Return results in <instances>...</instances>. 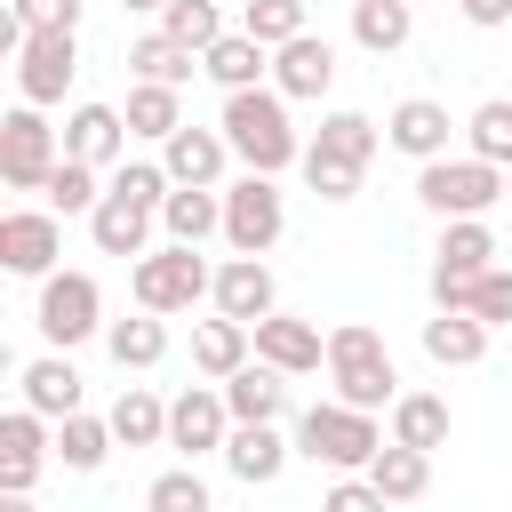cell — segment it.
I'll list each match as a JSON object with an SVG mask.
<instances>
[{
    "instance_id": "6da1fadb",
    "label": "cell",
    "mask_w": 512,
    "mask_h": 512,
    "mask_svg": "<svg viewBox=\"0 0 512 512\" xmlns=\"http://www.w3.org/2000/svg\"><path fill=\"white\" fill-rule=\"evenodd\" d=\"M216 128H224V144H232V160H240L248 176L304 168V136H296V120H288V96H280V88H240V96H224Z\"/></svg>"
},
{
    "instance_id": "7a4b0ae2",
    "label": "cell",
    "mask_w": 512,
    "mask_h": 512,
    "mask_svg": "<svg viewBox=\"0 0 512 512\" xmlns=\"http://www.w3.org/2000/svg\"><path fill=\"white\" fill-rule=\"evenodd\" d=\"M328 384H336L344 408H368V416L400 400V368H392V352H384V336L368 320L328 328Z\"/></svg>"
},
{
    "instance_id": "3957f363",
    "label": "cell",
    "mask_w": 512,
    "mask_h": 512,
    "mask_svg": "<svg viewBox=\"0 0 512 512\" xmlns=\"http://www.w3.org/2000/svg\"><path fill=\"white\" fill-rule=\"evenodd\" d=\"M384 448H392V440H384V424H376L368 408L312 400V408L296 416V456H312V464H328V472H368Z\"/></svg>"
},
{
    "instance_id": "277c9868",
    "label": "cell",
    "mask_w": 512,
    "mask_h": 512,
    "mask_svg": "<svg viewBox=\"0 0 512 512\" xmlns=\"http://www.w3.org/2000/svg\"><path fill=\"white\" fill-rule=\"evenodd\" d=\"M128 296H136V312H192L200 296H216V272L200 264V248H176V240H160L152 256H136L128 264Z\"/></svg>"
},
{
    "instance_id": "5b68a950",
    "label": "cell",
    "mask_w": 512,
    "mask_h": 512,
    "mask_svg": "<svg viewBox=\"0 0 512 512\" xmlns=\"http://www.w3.org/2000/svg\"><path fill=\"white\" fill-rule=\"evenodd\" d=\"M416 200H424L440 224H472V216H488V208L504 200V168H488V160H472V152L432 160V168H416Z\"/></svg>"
},
{
    "instance_id": "8992f818",
    "label": "cell",
    "mask_w": 512,
    "mask_h": 512,
    "mask_svg": "<svg viewBox=\"0 0 512 512\" xmlns=\"http://www.w3.org/2000/svg\"><path fill=\"white\" fill-rule=\"evenodd\" d=\"M32 328L48 336V352H72V344L104 336V328H112V320H104V288H96L88 272H48V280H40V304H32Z\"/></svg>"
},
{
    "instance_id": "52a82bcc",
    "label": "cell",
    "mask_w": 512,
    "mask_h": 512,
    "mask_svg": "<svg viewBox=\"0 0 512 512\" xmlns=\"http://www.w3.org/2000/svg\"><path fill=\"white\" fill-rule=\"evenodd\" d=\"M56 168H64V128H48L40 104H16L0 120V184L8 192H48Z\"/></svg>"
},
{
    "instance_id": "ba28073f",
    "label": "cell",
    "mask_w": 512,
    "mask_h": 512,
    "mask_svg": "<svg viewBox=\"0 0 512 512\" xmlns=\"http://www.w3.org/2000/svg\"><path fill=\"white\" fill-rule=\"evenodd\" d=\"M280 232H288V192H280V176H240V184H224V240H232V256H272Z\"/></svg>"
},
{
    "instance_id": "9c48e42d",
    "label": "cell",
    "mask_w": 512,
    "mask_h": 512,
    "mask_svg": "<svg viewBox=\"0 0 512 512\" xmlns=\"http://www.w3.org/2000/svg\"><path fill=\"white\" fill-rule=\"evenodd\" d=\"M224 440H232L224 384H184L168 400V448H184V464H192V456H224Z\"/></svg>"
},
{
    "instance_id": "30bf717a",
    "label": "cell",
    "mask_w": 512,
    "mask_h": 512,
    "mask_svg": "<svg viewBox=\"0 0 512 512\" xmlns=\"http://www.w3.org/2000/svg\"><path fill=\"white\" fill-rule=\"evenodd\" d=\"M80 80V32H32L16 56V96L24 104H64V88Z\"/></svg>"
},
{
    "instance_id": "8fae6325",
    "label": "cell",
    "mask_w": 512,
    "mask_h": 512,
    "mask_svg": "<svg viewBox=\"0 0 512 512\" xmlns=\"http://www.w3.org/2000/svg\"><path fill=\"white\" fill-rule=\"evenodd\" d=\"M56 256H64L56 208H8V216H0V264H8L16 280H48Z\"/></svg>"
},
{
    "instance_id": "7c38bea8",
    "label": "cell",
    "mask_w": 512,
    "mask_h": 512,
    "mask_svg": "<svg viewBox=\"0 0 512 512\" xmlns=\"http://www.w3.org/2000/svg\"><path fill=\"white\" fill-rule=\"evenodd\" d=\"M48 456H56V424L32 416V408H8L0 416V496H32Z\"/></svg>"
},
{
    "instance_id": "4fadbf2b",
    "label": "cell",
    "mask_w": 512,
    "mask_h": 512,
    "mask_svg": "<svg viewBox=\"0 0 512 512\" xmlns=\"http://www.w3.org/2000/svg\"><path fill=\"white\" fill-rule=\"evenodd\" d=\"M64 160H80V168H120V160H128V112H120V104H72V112H64Z\"/></svg>"
},
{
    "instance_id": "5bb4252c",
    "label": "cell",
    "mask_w": 512,
    "mask_h": 512,
    "mask_svg": "<svg viewBox=\"0 0 512 512\" xmlns=\"http://www.w3.org/2000/svg\"><path fill=\"white\" fill-rule=\"evenodd\" d=\"M448 136H456V120H448V104H432V96H400V104H392V120H384V144H392V152H408L416 168L448 160Z\"/></svg>"
},
{
    "instance_id": "9a60e30c",
    "label": "cell",
    "mask_w": 512,
    "mask_h": 512,
    "mask_svg": "<svg viewBox=\"0 0 512 512\" xmlns=\"http://www.w3.org/2000/svg\"><path fill=\"white\" fill-rule=\"evenodd\" d=\"M160 168H168V184H192V192H216L224 184V168H232V144H224V128H176L168 144H160Z\"/></svg>"
},
{
    "instance_id": "2e32d148",
    "label": "cell",
    "mask_w": 512,
    "mask_h": 512,
    "mask_svg": "<svg viewBox=\"0 0 512 512\" xmlns=\"http://www.w3.org/2000/svg\"><path fill=\"white\" fill-rule=\"evenodd\" d=\"M216 312L240 320V328L272 320V312H280V280H272V264H264V256H232V264H216Z\"/></svg>"
},
{
    "instance_id": "e0dca14e",
    "label": "cell",
    "mask_w": 512,
    "mask_h": 512,
    "mask_svg": "<svg viewBox=\"0 0 512 512\" xmlns=\"http://www.w3.org/2000/svg\"><path fill=\"white\" fill-rule=\"evenodd\" d=\"M256 360L280 368V376H320L328 368V336L312 320H296V312H272V320H256Z\"/></svg>"
},
{
    "instance_id": "ac0fdd59",
    "label": "cell",
    "mask_w": 512,
    "mask_h": 512,
    "mask_svg": "<svg viewBox=\"0 0 512 512\" xmlns=\"http://www.w3.org/2000/svg\"><path fill=\"white\" fill-rule=\"evenodd\" d=\"M272 88H280L288 104H312V96H328V88H336V48H328L320 32H304V40L272 48Z\"/></svg>"
},
{
    "instance_id": "d6986e66",
    "label": "cell",
    "mask_w": 512,
    "mask_h": 512,
    "mask_svg": "<svg viewBox=\"0 0 512 512\" xmlns=\"http://www.w3.org/2000/svg\"><path fill=\"white\" fill-rule=\"evenodd\" d=\"M288 456H296V440H280V424H232V440H224V472L240 488H272L288 472Z\"/></svg>"
},
{
    "instance_id": "ffe728a7",
    "label": "cell",
    "mask_w": 512,
    "mask_h": 512,
    "mask_svg": "<svg viewBox=\"0 0 512 512\" xmlns=\"http://www.w3.org/2000/svg\"><path fill=\"white\" fill-rule=\"evenodd\" d=\"M152 224H160V208H144V200H128V192L104 184V208L88 216V240L104 256H152Z\"/></svg>"
},
{
    "instance_id": "44dd1931",
    "label": "cell",
    "mask_w": 512,
    "mask_h": 512,
    "mask_svg": "<svg viewBox=\"0 0 512 512\" xmlns=\"http://www.w3.org/2000/svg\"><path fill=\"white\" fill-rule=\"evenodd\" d=\"M16 392H24V408H32V416H48V424L80 416V368H72L64 352H40V360H24Z\"/></svg>"
},
{
    "instance_id": "7402d4cb",
    "label": "cell",
    "mask_w": 512,
    "mask_h": 512,
    "mask_svg": "<svg viewBox=\"0 0 512 512\" xmlns=\"http://www.w3.org/2000/svg\"><path fill=\"white\" fill-rule=\"evenodd\" d=\"M248 360H256V328H240V320H224V312L192 328V368H200L208 384H224V376H240Z\"/></svg>"
},
{
    "instance_id": "603a6c76",
    "label": "cell",
    "mask_w": 512,
    "mask_h": 512,
    "mask_svg": "<svg viewBox=\"0 0 512 512\" xmlns=\"http://www.w3.org/2000/svg\"><path fill=\"white\" fill-rule=\"evenodd\" d=\"M224 408H232V424H280L288 416V376L248 360L240 376H224Z\"/></svg>"
},
{
    "instance_id": "cb8c5ba5",
    "label": "cell",
    "mask_w": 512,
    "mask_h": 512,
    "mask_svg": "<svg viewBox=\"0 0 512 512\" xmlns=\"http://www.w3.org/2000/svg\"><path fill=\"white\" fill-rule=\"evenodd\" d=\"M200 64H208V80H216L224 96H240V88H272V48L248 40V32H224Z\"/></svg>"
},
{
    "instance_id": "d4e9b609",
    "label": "cell",
    "mask_w": 512,
    "mask_h": 512,
    "mask_svg": "<svg viewBox=\"0 0 512 512\" xmlns=\"http://www.w3.org/2000/svg\"><path fill=\"white\" fill-rule=\"evenodd\" d=\"M160 232H168L176 248L216 240V232H224V192H192V184H176V192L160 200Z\"/></svg>"
},
{
    "instance_id": "484cf974",
    "label": "cell",
    "mask_w": 512,
    "mask_h": 512,
    "mask_svg": "<svg viewBox=\"0 0 512 512\" xmlns=\"http://www.w3.org/2000/svg\"><path fill=\"white\" fill-rule=\"evenodd\" d=\"M432 272H456V280H488V272H496V232H488V216H472V224H440Z\"/></svg>"
},
{
    "instance_id": "4316f807",
    "label": "cell",
    "mask_w": 512,
    "mask_h": 512,
    "mask_svg": "<svg viewBox=\"0 0 512 512\" xmlns=\"http://www.w3.org/2000/svg\"><path fill=\"white\" fill-rule=\"evenodd\" d=\"M416 336H424V360H440V368H472V360H488V336H496V328H480L472 312H432Z\"/></svg>"
},
{
    "instance_id": "83f0119b",
    "label": "cell",
    "mask_w": 512,
    "mask_h": 512,
    "mask_svg": "<svg viewBox=\"0 0 512 512\" xmlns=\"http://www.w3.org/2000/svg\"><path fill=\"white\" fill-rule=\"evenodd\" d=\"M128 72L152 80V88H184V80L208 72V64H200V48H184V40H168V32H144V40H128Z\"/></svg>"
},
{
    "instance_id": "f1b7e54d",
    "label": "cell",
    "mask_w": 512,
    "mask_h": 512,
    "mask_svg": "<svg viewBox=\"0 0 512 512\" xmlns=\"http://www.w3.org/2000/svg\"><path fill=\"white\" fill-rule=\"evenodd\" d=\"M104 352H112L128 376H144V368H160V360H168V320H160V312L112 320V328H104Z\"/></svg>"
},
{
    "instance_id": "f546056e",
    "label": "cell",
    "mask_w": 512,
    "mask_h": 512,
    "mask_svg": "<svg viewBox=\"0 0 512 512\" xmlns=\"http://www.w3.org/2000/svg\"><path fill=\"white\" fill-rule=\"evenodd\" d=\"M112 440H120V448H160V440H168V400H160L152 384H128V392L112 400Z\"/></svg>"
},
{
    "instance_id": "4dcf8cb0",
    "label": "cell",
    "mask_w": 512,
    "mask_h": 512,
    "mask_svg": "<svg viewBox=\"0 0 512 512\" xmlns=\"http://www.w3.org/2000/svg\"><path fill=\"white\" fill-rule=\"evenodd\" d=\"M392 440L400 448H424V456L448 448V400L440 392H400L392 400Z\"/></svg>"
},
{
    "instance_id": "1f68e13d",
    "label": "cell",
    "mask_w": 512,
    "mask_h": 512,
    "mask_svg": "<svg viewBox=\"0 0 512 512\" xmlns=\"http://www.w3.org/2000/svg\"><path fill=\"white\" fill-rule=\"evenodd\" d=\"M464 152L512 176V96H480V104H472V120H464Z\"/></svg>"
},
{
    "instance_id": "d6a6232c",
    "label": "cell",
    "mask_w": 512,
    "mask_h": 512,
    "mask_svg": "<svg viewBox=\"0 0 512 512\" xmlns=\"http://www.w3.org/2000/svg\"><path fill=\"white\" fill-rule=\"evenodd\" d=\"M120 112H128V136H144V144H168L184 128V96L176 88H152V80H136Z\"/></svg>"
},
{
    "instance_id": "836d02e7",
    "label": "cell",
    "mask_w": 512,
    "mask_h": 512,
    "mask_svg": "<svg viewBox=\"0 0 512 512\" xmlns=\"http://www.w3.org/2000/svg\"><path fill=\"white\" fill-rule=\"evenodd\" d=\"M376 144H384V136H376V120H368V112H328V120H320V136H312V152H320V160H344V168H368V160H376Z\"/></svg>"
},
{
    "instance_id": "e575fe53",
    "label": "cell",
    "mask_w": 512,
    "mask_h": 512,
    "mask_svg": "<svg viewBox=\"0 0 512 512\" xmlns=\"http://www.w3.org/2000/svg\"><path fill=\"white\" fill-rule=\"evenodd\" d=\"M112 448H120V440H112V416H88V408H80V416L56 424V464H64V472H96Z\"/></svg>"
},
{
    "instance_id": "d590c367",
    "label": "cell",
    "mask_w": 512,
    "mask_h": 512,
    "mask_svg": "<svg viewBox=\"0 0 512 512\" xmlns=\"http://www.w3.org/2000/svg\"><path fill=\"white\" fill-rule=\"evenodd\" d=\"M368 480H376V496H384V504H416V496L432 488V456H424V448H400V440H392V448H384V456L368 464Z\"/></svg>"
},
{
    "instance_id": "8d00e7d4",
    "label": "cell",
    "mask_w": 512,
    "mask_h": 512,
    "mask_svg": "<svg viewBox=\"0 0 512 512\" xmlns=\"http://www.w3.org/2000/svg\"><path fill=\"white\" fill-rule=\"evenodd\" d=\"M408 32H416V16H408V8H392V0H352V40H360L368 56L408 48Z\"/></svg>"
},
{
    "instance_id": "74e56055",
    "label": "cell",
    "mask_w": 512,
    "mask_h": 512,
    "mask_svg": "<svg viewBox=\"0 0 512 512\" xmlns=\"http://www.w3.org/2000/svg\"><path fill=\"white\" fill-rule=\"evenodd\" d=\"M152 32H168V40H184V48H200V56H208V48L224 40V8H216V0H168Z\"/></svg>"
},
{
    "instance_id": "f35d334b",
    "label": "cell",
    "mask_w": 512,
    "mask_h": 512,
    "mask_svg": "<svg viewBox=\"0 0 512 512\" xmlns=\"http://www.w3.org/2000/svg\"><path fill=\"white\" fill-rule=\"evenodd\" d=\"M240 32L264 40V48H288V40H304L312 24H304V0H248V8H240Z\"/></svg>"
},
{
    "instance_id": "ab89813d",
    "label": "cell",
    "mask_w": 512,
    "mask_h": 512,
    "mask_svg": "<svg viewBox=\"0 0 512 512\" xmlns=\"http://www.w3.org/2000/svg\"><path fill=\"white\" fill-rule=\"evenodd\" d=\"M48 208H56V216H96V208H104V168L64 160V168L48 176Z\"/></svg>"
},
{
    "instance_id": "60d3db41",
    "label": "cell",
    "mask_w": 512,
    "mask_h": 512,
    "mask_svg": "<svg viewBox=\"0 0 512 512\" xmlns=\"http://www.w3.org/2000/svg\"><path fill=\"white\" fill-rule=\"evenodd\" d=\"M144 512H216V496H208V480L192 464H176V472H160L144 488Z\"/></svg>"
},
{
    "instance_id": "b9f144b4",
    "label": "cell",
    "mask_w": 512,
    "mask_h": 512,
    "mask_svg": "<svg viewBox=\"0 0 512 512\" xmlns=\"http://www.w3.org/2000/svg\"><path fill=\"white\" fill-rule=\"evenodd\" d=\"M112 192H128V200L160 208V200H168L176 184H168V168H160V160H120V168H112Z\"/></svg>"
},
{
    "instance_id": "7bdbcfd3",
    "label": "cell",
    "mask_w": 512,
    "mask_h": 512,
    "mask_svg": "<svg viewBox=\"0 0 512 512\" xmlns=\"http://www.w3.org/2000/svg\"><path fill=\"white\" fill-rule=\"evenodd\" d=\"M360 176H368V168H344V160H320V152L304 144V184H312L320 200H352V192H360Z\"/></svg>"
},
{
    "instance_id": "ee69618b",
    "label": "cell",
    "mask_w": 512,
    "mask_h": 512,
    "mask_svg": "<svg viewBox=\"0 0 512 512\" xmlns=\"http://www.w3.org/2000/svg\"><path fill=\"white\" fill-rule=\"evenodd\" d=\"M24 32H80V0H8Z\"/></svg>"
},
{
    "instance_id": "f6af8a7d",
    "label": "cell",
    "mask_w": 512,
    "mask_h": 512,
    "mask_svg": "<svg viewBox=\"0 0 512 512\" xmlns=\"http://www.w3.org/2000/svg\"><path fill=\"white\" fill-rule=\"evenodd\" d=\"M320 512H392V504L376 496V480H368V472H344V480L320 496Z\"/></svg>"
},
{
    "instance_id": "bcb514c9",
    "label": "cell",
    "mask_w": 512,
    "mask_h": 512,
    "mask_svg": "<svg viewBox=\"0 0 512 512\" xmlns=\"http://www.w3.org/2000/svg\"><path fill=\"white\" fill-rule=\"evenodd\" d=\"M472 320H480V328H512V272H488V280H480Z\"/></svg>"
},
{
    "instance_id": "7dc6e473",
    "label": "cell",
    "mask_w": 512,
    "mask_h": 512,
    "mask_svg": "<svg viewBox=\"0 0 512 512\" xmlns=\"http://www.w3.org/2000/svg\"><path fill=\"white\" fill-rule=\"evenodd\" d=\"M456 8H464V24H480V32L512 24V0H456Z\"/></svg>"
},
{
    "instance_id": "c3c4849f",
    "label": "cell",
    "mask_w": 512,
    "mask_h": 512,
    "mask_svg": "<svg viewBox=\"0 0 512 512\" xmlns=\"http://www.w3.org/2000/svg\"><path fill=\"white\" fill-rule=\"evenodd\" d=\"M120 8H128V16H160L168 0H120Z\"/></svg>"
},
{
    "instance_id": "681fc988",
    "label": "cell",
    "mask_w": 512,
    "mask_h": 512,
    "mask_svg": "<svg viewBox=\"0 0 512 512\" xmlns=\"http://www.w3.org/2000/svg\"><path fill=\"white\" fill-rule=\"evenodd\" d=\"M0 512H40V504L32 496H0Z\"/></svg>"
},
{
    "instance_id": "f907efd6",
    "label": "cell",
    "mask_w": 512,
    "mask_h": 512,
    "mask_svg": "<svg viewBox=\"0 0 512 512\" xmlns=\"http://www.w3.org/2000/svg\"><path fill=\"white\" fill-rule=\"evenodd\" d=\"M504 200H512V176H504Z\"/></svg>"
},
{
    "instance_id": "816d5d0a",
    "label": "cell",
    "mask_w": 512,
    "mask_h": 512,
    "mask_svg": "<svg viewBox=\"0 0 512 512\" xmlns=\"http://www.w3.org/2000/svg\"><path fill=\"white\" fill-rule=\"evenodd\" d=\"M392 8H408V0H392Z\"/></svg>"
}]
</instances>
